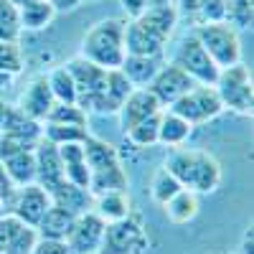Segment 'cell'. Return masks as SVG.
<instances>
[{
	"label": "cell",
	"instance_id": "1",
	"mask_svg": "<svg viewBox=\"0 0 254 254\" xmlns=\"http://www.w3.org/2000/svg\"><path fill=\"white\" fill-rule=\"evenodd\" d=\"M163 168L183 188L196 190V193H214L221 186V163L206 150L171 147Z\"/></svg>",
	"mask_w": 254,
	"mask_h": 254
},
{
	"label": "cell",
	"instance_id": "2",
	"mask_svg": "<svg viewBox=\"0 0 254 254\" xmlns=\"http://www.w3.org/2000/svg\"><path fill=\"white\" fill-rule=\"evenodd\" d=\"M81 59H87L102 69H120L127 56L125 51V20L104 18L84 33L81 38Z\"/></svg>",
	"mask_w": 254,
	"mask_h": 254
},
{
	"label": "cell",
	"instance_id": "3",
	"mask_svg": "<svg viewBox=\"0 0 254 254\" xmlns=\"http://www.w3.org/2000/svg\"><path fill=\"white\" fill-rule=\"evenodd\" d=\"M201 46L211 56V61L219 69H229L242 61V38L239 31L231 28L226 20H211V23H198L193 28Z\"/></svg>",
	"mask_w": 254,
	"mask_h": 254
},
{
	"label": "cell",
	"instance_id": "4",
	"mask_svg": "<svg viewBox=\"0 0 254 254\" xmlns=\"http://www.w3.org/2000/svg\"><path fill=\"white\" fill-rule=\"evenodd\" d=\"M214 89L221 99V107L237 115H252L254 104V87H252V69L247 64H234L229 69L219 71Z\"/></svg>",
	"mask_w": 254,
	"mask_h": 254
},
{
	"label": "cell",
	"instance_id": "5",
	"mask_svg": "<svg viewBox=\"0 0 254 254\" xmlns=\"http://www.w3.org/2000/svg\"><path fill=\"white\" fill-rule=\"evenodd\" d=\"M171 64H176L178 69H183L196 84H208V87H214L216 79H219V71H221L216 64L211 61V56L206 54V49L201 46V41L196 38L193 31L181 38V44H178Z\"/></svg>",
	"mask_w": 254,
	"mask_h": 254
},
{
	"label": "cell",
	"instance_id": "6",
	"mask_svg": "<svg viewBox=\"0 0 254 254\" xmlns=\"http://www.w3.org/2000/svg\"><path fill=\"white\" fill-rule=\"evenodd\" d=\"M165 110L176 112L178 117H183L188 125H193V127L214 120V117H219L224 112L216 89L208 87V84H193V89H188L181 99H176L171 107H165Z\"/></svg>",
	"mask_w": 254,
	"mask_h": 254
},
{
	"label": "cell",
	"instance_id": "7",
	"mask_svg": "<svg viewBox=\"0 0 254 254\" xmlns=\"http://www.w3.org/2000/svg\"><path fill=\"white\" fill-rule=\"evenodd\" d=\"M102 249L107 254H145L147 252V234L137 219L127 216V219L107 224Z\"/></svg>",
	"mask_w": 254,
	"mask_h": 254
},
{
	"label": "cell",
	"instance_id": "8",
	"mask_svg": "<svg viewBox=\"0 0 254 254\" xmlns=\"http://www.w3.org/2000/svg\"><path fill=\"white\" fill-rule=\"evenodd\" d=\"M104 224L94 211H84L74 219V226L66 237V247L71 254H99L104 242Z\"/></svg>",
	"mask_w": 254,
	"mask_h": 254
},
{
	"label": "cell",
	"instance_id": "9",
	"mask_svg": "<svg viewBox=\"0 0 254 254\" xmlns=\"http://www.w3.org/2000/svg\"><path fill=\"white\" fill-rule=\"evenodd\" d=\"M193 84L196 81L190 79L183 69H178L176 64H163L160 71L155 74V79L150 81L147 89L158 97V102L163 104V110H165V107H171L176 99H181L188 89H193Z\"/></svg>",
	"mask_w": 254,
	"mask_h": 254
},
{
	"label": "cell",
	"instance_id": "10",
	"mask_svg": "<svg viewBox=\"0 0 254 254\" xmlns=\"http://www.w3.org/2000/svg\"><path fill=\"white\" fill-rule=\"evenodd\" d=\"M51 206V196L46 193L38 183H28V186H20L15 190V201L10 214H15L26 226H38V221L44 219V214Z\"/></svg>",
	"mask_w": 254,
	"mask_h": 254
},
{
	"label": "cell",
	"instance_id": "11",
	"mask_svg": "<svg viewBox=\"0 0 254 254\" xmlns=\"http://www.w3.org/2000/svg\"><path fill=\"white\" fill-rule=\"evenodd\" d=\"M66 69H69V74L74 79V87H76V104H81L84 99H89V97L107 89V69L97 66V64L76 56L66 64Z\"/></svg>",
	"mask_w": 254,
	"mask_h": 254
},
{
	"label": "cell",
	"instance_id": "12",
	"mask_svg": "<svg viewBox=\"0 0 254 254\" xmlns=\"http://www.w3.org/2000/svg\"><path fill=\"white\" fill-rule=\"evenodd\" d=\"M33 158H36V183L49 193L51 188H56L64 181V163L59 155V147L41 137L33 147Z\"/></svg>",
	"mask_w": 254,
	"mask_h": 254
},
{
	"label": "cell",
	"instance_id": "13",
	"mask_svg": "<svg viewBox=\"0 0 254 254\" xmlns=\"http://www.w3.org/2000/svg\"><path fill=\"white\" fill-rule=\"evenodd\" d=\"M160 112H163V104L158 102V97L147 87H137L122 102L117 117H120V125H122V132H125V130H130L132 125L153 117V115H160Z\"/></svg>",
	"mask_w": 254,
	"mask_h": 254
},
{
	"label": "cell",
	"instance_id": "14",
	"mask_svg": "<svg viewBox=\"0 0 254 254\" xmlns=\"http://www.w3.org/2000/svg\"><path fill=\"white\" fill-rule=\"evenodd\" d=\"M54 102H56V99H54V94H51V89H49L46 74H41V76L31 79V84L23 89V94L18 97L15 107L23 112L26 117H31V120H36V122H44L46 115H49L51 107H54Z\"/></svg>",
	"mask_w": 254,
	"mask_h": 254
},
{
	"label": "cell",
	"instance_id": "15",
	"mask_svg": "<svg viewBox=\"0 0 254 254\" xmlns=\"http://www.w3.org/2000/svg\"><path fill=\"white\" fill-rule=\"evenodd\" d=\"M0 135L13 137L20 145H26V147H36V142L44 137V132H41V122L26 117L18 107H10V104L5 110V120H3V130H0Z\"/></svg>",
	"mask_w": 254,
	"mask_h": 254
},
{
	"label": "cell",
	"instance_id": "16",
	"mask_svg": "<svg viewBox=\"0 0 254 254\" xmlns=\"http://www.w3.org/2000/svg\"><path fill=\"white\" fill-rule=\"evenodd\" d=\"M125 51L132 56H163L165 41L153 36L140 20L125 23Z\"/></svg>",
	"mask_w": 254,
	"mask_h": 254
},
{
	"label": "cell",
	"instance_id": "17",
	"mask_svg": "<svg viewBox=\"0 0 254 254\" xmlns=\"http://www.w3.org/2000/svg\"><path fill=\"white\" fill-rule=\"evenodd\" d=\"M178 18L181 15L176 13L173 3H163V5H150L135 20H140V23L150 31L153 36H158L160 41H165V44H168V38L173 36V31L178 26Z\"/></svg>",
	"mask_w": 254,
	"mask_h": 254
},
{
	"label": "cell",
	"instance_id": "18",
	"mask_svg": "<svg viewBox=\"0 0 254 254\" xmlns=\"http://www.w3.org/2000/svg\"><path fill=\"white\" fill-rule=\"evenodd\" d=\"M49 196H51V203H54V206L71 211L74 216L84 214V211H92V201H94L87 188H79V186L69 183L66 178H64L56 188H51Z\"/></svg>",
	"mask_w": 254,
	"mask_h": 254
},
{
	"label": "cell",
	"instance_id": "19",
	"mask_svg": "<svg viewBox=\"0 0 254 254\" xmlns=\"http://www.w3.org/2000/svg\"><path fill=\"white\" fill-rule=\"evenodd\" d=\"M163 56H132L127 54L125 61H122V74L132 81V87H150V81L155 79V74L160 71L163 66Z\"/></svg>",
	"mask_w": 254,
	"mask_h": 254
},
{
	"label": "cell",
	"instance_id": "20",
	"mask_svg": "<svg viewBox=\"0 0 254 254\" xmlns=\"http://www.w3.org/2000/svg\"><path fill=\"white\" fill-rule=\"evenodd\" d=\"M74 214L66 208H59V206H49V211L44 214V219L38 221L36 231H38V237H44V239H59V242H66L69 237V231L74 226Z\"/></svg>",
	"mask_w": 254,
	"mask_h": 254
},
{
	"label": "cell",
	"instance_id": "21",
	"mask_svg": "<svg viewBox=\"0 0 254 254\" xmlns=\"http://www.w3.org/2000/svg\"><path fill=\"white\" fill-rule=\"evenodd\" d=\"M193 132V125H188L183 117H178L171 110L160 112V125H158V145L165 147H183V142Z\"/></svg>",
	"mask_w": 254,
	"mask_h": 254
},
{
	"label": "cell",
	"instance_id": "22",
	"mask_svg": "<svg viewBox=\"0 0 254 254\" xmlns=\"http://www.w3.org/2000/svg\"><path fill=\"white\" fill-rule=\"evenodd\" d=\"M178 15L198 18V23H211V20H224L226 0H171Z\"/></svg>",
	"mask_w": 254,
	"mask_h": 254
},
{
	"label": "cell",
	"instance_id": "23",
	"mask_svg": "<svg viewBox=\"0 0 254 254\" xmlns=\"http://www.w3.org/2000/svg\"><path fill=\"white\" fill-rule=\"evenodd\" d=\"M92 211L104 221V224H112L120 219L130 216V196L127 190H112V193H102L92 201Z\"/></svg>",
	"mask_w": 254,
	"mask_h": 254
},
{
	"label": "cell",
	"instance_id": "24",
	"mask_svg": "<svg viewBox=\"0 0 254 254\" xmlns=\"http://www.w3.org/2000/svg\"><path fill=\"white\" fill-rule=\"evenodd\" d=\"M163 208H165V216L171 224H188L198 216V208H201L198 193L196 190H188V188H181L171 201L163 203Z\"/></svg>",
	"mask_w": 254,
	"mask_h": 254
},
{
	"label": "cell",
	"instance_id": "25",
	"mask_svg": "<svg viewBox=\"0 0 254 254\" xmlns=\"http://www.w3.org/2000/svg\"><path fill=\"white\" fill-rule=\"evenodd\" d=\"M56 18V10L49 0H28V3L18 5V20L23 31H44L51 26V20Z\"/></svg>",
	"mask_w": 254,
	"mask_h": 254
},
{
	"label": "cell",
	"instance_id": "26",
	"mask_svg": "<svg viewBox=\"0 0 254 254\" xmlns=\"http://www.w3.org/2000/svg\"><path fill=\"white\" fill-rule=\"evenodd\" d=\"M3 171L8 173V178L13 181L15 188L20 186H28V183H36V158H33V150H20L5 160H0Z\"/></svg>",
	"mask_w": 254,
	"mask_h": 254
},
{
	"label": "cell",
	"instance_id": "27",
	"mask_svg": "<svg viewBox=\"0 0 254 254\" xmlns=\"http://www.w3.org/2000/svg\"><path fill=\"white\" fill-rule=\"evenodd\" d=\"M87 190L92 193V198H97L102 193H112V190H127V173H125L122 163L104 168V171H92Z\"/></svg>",
	"mask_w": 254,
	"mask_h": 254
},
{
	"label": "cell",
	"instance_id": "28",
	"mask_svg": "<svg viewBox=\"0 0 254 254\" xmlns=\"http://www.w3.org/2000/svg\"><path fill=\"white\" fill-rule=\"evenodd\" d=\"M84 155H87L89 173H92V171H104V168H112V165L122 163L115 145L104 142V140H99V137H92V135L84 140Z\"/></svg>",
	"mask_w": 254,
	"mask_h": 254
},
{
	"label": "cell",
	"instance_id": "29",
	"mask_svg": "<svg viewBox=\"0 0 254 254\" xmlns=\"http://www.w3.org/2000/svg\"><path fill=\"white\" fill-rule=\"evenodd\" d=\"M20 71H23V54H20L18 44L0 41V89L13 84Z\"/></svg>",
	"mask_w": 254,
	"mask_h": 254
},
{
	"label": "cell",
	"instance_id": "30",
	"mask_svg": "<svg viewBox=\"0 0 254 254\" xmlns=\"http://www.w3.org/2000/svg\"><path fill=\"white\" fill-rule=\"evenodd\" d=\"M46 81H49V89H51L56 102H61V104H76V87H74V79H71V74L66 69V64L51 69L46 74Z\"/></svg>",
	"mask_w": 254,
	"mask_h": 254
},
{
	"label": "cell",
	"instance_id": "31",
	"mask_svg": "<svg viewBox=\"0 0 254 254\" xmlns=\"http://www.w3.org/2000/svg\"><path fill=\"white\" fill-rule=\"evenodd\" d=\"M41 132L44 140L54 145H66V142H84L89 137L87 127H76V125H51V122H41Z\"/></svg>",
	"mask_w": 254,
	"mask_h": 254
},
{
	"label": "cell",
	"instance_id": "32",
	"mask_svg": "<svg viewBox=\"0 0 254 254\" xmlns=\"http://www.w3.org/2000/svg\"><path fill=\"white\" fill-rule=\"evenodd\" d=\"M158 125H160V115H153L137 125H132L130 130H125V140L135 145V147H150L158 145Z\"/></svg>",
	"mask_w": 254,
	"mask_h": 254
},
{
	"label": "cell",
	"instance_id": "33",
	"mask_svg": "<svg viewBox=\"0 0 254 254\" xmlns=\"http://www.w3.org/2000/svg\"><path fill=\"white\" fill-rule=\"evenodd\" d=\"M20 33V20H18V8L10 3V0H0V41L5 44H18Z\"/></svg>",
	"mask_w": 254,
	"mask_h": 254
},
{
	"label": "cell",
	"instance_id": "34",
	"mask_svg": "<svg viewBox=\"0 0 254 254\" xmlns=\"http://www.w3.org/2000/svg\"><path fill=\"white\" fill-rule=\"evenodd\" d=\"M183 186L165 171V168H158L155 171V176H153V181H150V196H153V201L155 203H165V201H171L178 190H181Z\"/></svg>",
	"mask_w": 254,
	"mask_h": 254
},
{
	"label": "cell",
	"instance_id": "35",
	"mask_svg": "<svg viewBox=\"0 0 254 254\" xmlns=\"http://www.w3.org/2000/svg\"><path fill=\"white\" fill-rule=\"evenodd\" d=\"M44 122H51V125H76V127H87V112H84L79 104H61V102H54L51 112L46 115Z\"/></svg>",
	"mask_w": 254,
	"mask_h": 254
},
{
	"label": "cell",
	"instance_id": "36",
	"mask_svg": "<svg viewBox=\"0 0 254 254\" xmlns=\"http://www.w3.org/2000/svg\"><path fill=\"white\" fill-rule=\"evenodd\" d=\"M254 18V0H226V13L224 20L231 28H249Z\"/></svg>",
	"mask_w": 254,
	"mask_h": 254
},
{
	"label": "cell",
	"instance_id": "37",
	"mask_svg": "<svg viewBox=\"0 0 254 254\" xmlns=\"http://www.w3.org/2000/svg\"><path fill=\"white\" fill-rule=\"evenodd\" d=\"M132 81L122 74V69H107V94L122 107V102L132 94Z\"/></svg>",
	"mask_w": 254,
	"mask_h": 254
},
{
	"label": "cell",
	"instance_id": "38",
	"mask_svg": "<svg viewBox=\"0 0 254 254\" xmlns=\"http://www.w3.org/2000/svg\"><path fill=\"white\" fill-rule=\"evenodd\" d=\"M36 242H38V231L33 226H23L15 234V239L8 244V249L3 254H31L33 247H36Z\"/></svg>",
	"mask_w": 254,
	"mask_h": 254
},
{
	"label": "cell",
	"instance_id": "39",
	"mask_svg": "<svg viewBox=\"0 0 254 254\" xmlns=\"http://www.w3.org/2000/svg\"><path fill=\"white\" fill-rule=\"evenodd\" d=\"M23 226H26V224L20 221L15 214H3V216H0V254L8 249V244L15 239V234H18Z\"/></svg>",
	"mask_w": 254,
	"mask_h": 254
},
{
	"label": "cell",
	"instance_id": "40",
	"mask_svg": "<svg viewBox=\"0 0 254 254\" xmlns=\"http://www.w3.org/2000/svg\"><path fill=\"white\" fill-rule=\"evenodd\" d=\"M15 186L13 181L8 178V173L3 171V165H0V216L3 214H10L13 208V201H15Z\"/></svg>",
	"mask_w": 254,
	"mask_h": 254
},
{
	"label": "cell",
	"instance_id": "41",
	"mask_svg": "<svg viewBox=\"0 0 254 254\" xmlns=\"http://www.w3.org/2000/svg\"><path fill=\"white\" fill-rule=\"evenodd\" d=\"M31 254H71L66 242H59V239H44V237H38L36 247Z\"/></svg>",
	"mask_w": 254,
	"mask_h": 254
},
{
	"label": "cell",
	"instance_id": "42",
	"mask_svg": "<svg viewBox=\"0 0 254 254\" xmlns=\"http://www.w3.org/2000/svg\"><path fill=\"white\" fill-rule=\"evenodd\" d=\"M120 5H122V10L127 13V18H130V20L140 18L147 8H150V3H147V0H120Z\"/></svg>",
	"mask_w": 254,
	"mask_h": 254
},
{
	"label": "cell",
	"instance_id": "43",
	"mask_svg": "<svg viewBox=\"0 0 254 254\" xmlns=\"http://www.w3.org/2000/svg\"><path fill=\"white\" fill-rule=\"evenodd\" d=\"M49 3L54 5L56 13H64V10H74L76 5H81V0H49Z\"/></svg>",
	"mask_w": 254,
	"mask_h": 254
},
{
	"label": "cell",
	"instance_id": "44",
	"mask_svg": "<svg viewBox=\"0 0 254 254\" xmlns=\"http://www.w3.org/2000/svg\"><path fill=\"white\" fill-rule=\"evenodd\" d=\"M252 247H254V234H252V229H247L244 231V239H242V252L239 254H254Z\"/></svg>",
	"mask_w": 254,
	"mask_h": 254
},
{
	"label": "cell",
	"instance_id": "45",
	"mask_svg": "<svg viewBox=\"0 0 254 254\" xmlns=\"http://www.w3.org/2000/svg\"><path fill=\"white\" fill-rule=\"evenodd\" d=\"M5 110H8V104L0 99V130H3V120H5Z\"/></svg>",
	"mask_w": 254,
	"mask_h": 254
},
{
	"label": "cell",
	"instance_id": "46",
	"mask_svg": "<svg viewBox=\"0 0 254 254\" xmlns=\"http://www.w3.org/2000/svg\"><path fill=\"white\" fill-rule=\"evenodd\" d=\"M150 5H163V3H171V0H147Z\"/></svg>",
	"mask_w": 254,
	"mask_h": 254
},
{
	"label": "cell",
	"instance_id": "47",
	"mask_svg": "<svg viewBox=\"0 0 254 254\" xmlns=\"http://www.w3.org/2000/svg\"><path fill=\"white\" fill-rule=\"evenodd\" d=\"M10 3H13V5L18 8V5H23V3H28V0H10Z\"/></svg>",
	"mask_w": 254,
	"mask_h": 254
},
{
	"label": "cell",
	"instance_id": "48",
	"mask_svg": "<svg viewBox=\"0 0 254 254\" xmlns=\"http://www.w3.org/2000/svg\"><path fill=\"white\" fill-rule=\"evenodd\" d=\"M81 3H99V0H81Z\"/></svg>",
	"mask_w": 254,
	"mask_h": 254
}]
</instances>
